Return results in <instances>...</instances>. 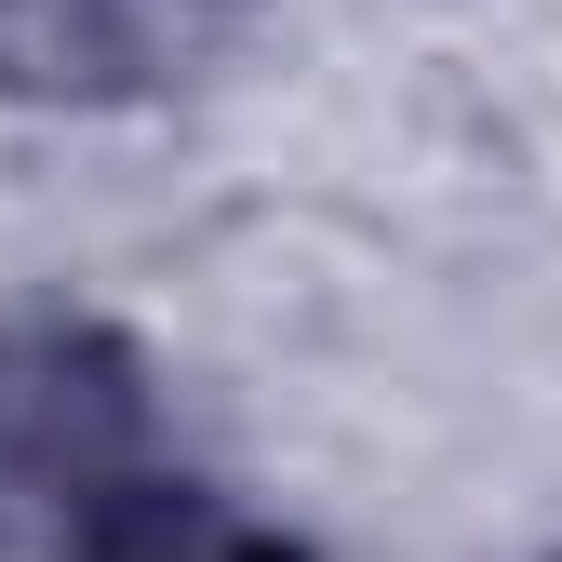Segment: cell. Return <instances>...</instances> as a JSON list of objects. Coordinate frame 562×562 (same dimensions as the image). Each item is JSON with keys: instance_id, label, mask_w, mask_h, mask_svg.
I'll return each mask as SVG.
<instances>
[{"instance_id": "3", "label": "cell", "mask_w": 562, "mask_h": 562, "mask_svg": "<svg viewBox=\"0 0 562 562\" xmlns=\"http://www.w3.org/2000/svg\"><path fill=\"white\" fill-rule=\"evenodd\" d=\"M54 562H308V536H281L268 509H241L228 482H201L161 442L148 469H121L108 496H94V522L67 536Z\"/></svg>"}, {"instance_id": "2", "label": "cell", "mask_w": 562, "mask_h": 562, "mask_svg": "<svg viewBox=\"0 0 562 562\" xmlns=\"http://www.w3.org/2000/svg\"><path fill=\"white\" fill-rule=\"evenodd\" d=\"M255 27V0H0V108H161Z\"/></svg>"}, {"instance_id": "1", "label": "cell", "mask_w": 562, "mask_h": 562, "mask_svg": "<svg viewBox=\"0 0 562 562\" xmlns=\"http://www.w3.org/2000/svg\"><path fill=\"white\" fill-rule=\"evenodd\" d=\"M161 456V375L94 308H0V562H54L121 469Z\"/></svg>"}]
</instances>
